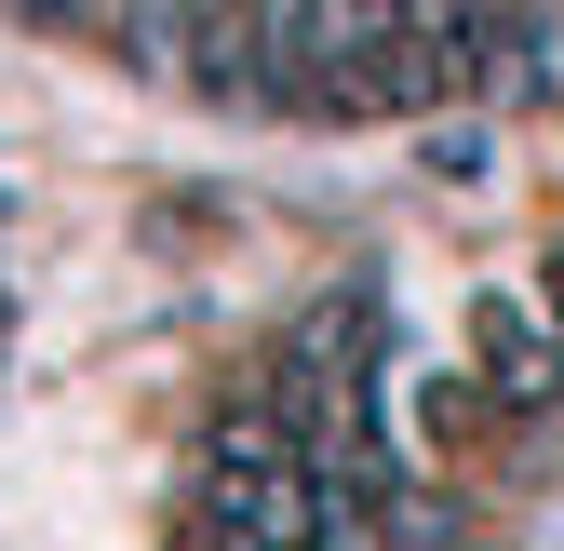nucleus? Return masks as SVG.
Here are the masks:
<instances>
[{
	"mask_svg": "<svg viewBox=\"0 0 564 551\" xmlns=\"http://www.w3.org/2000/svg\"><path fill=\"white\" fill-rule=\"evenodd\" d=\"M498 108H564V0H524V14H511Z\"/></svg>",
	"mask_w": 564,
	"mask_h": 551,
	"instance_id": "nucleus-1",
	"label": "nucleus"
}]
</instances>
